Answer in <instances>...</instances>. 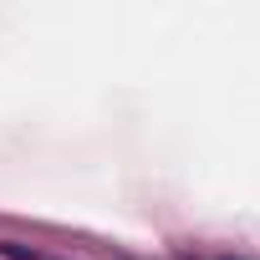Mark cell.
I'll list each match as a JSON object with an SVG mask.
<instances>
[{"label": "cell", "mask_w": 260, "mask_h": 260, "mask_svg": "<svg viewBox=\"0 0 260 260\" xmlns=\"http://www.w3.org/2000/svg\"><path fill=\"white\" fill-rule=\"evenodd\" d=\"M0 255H6V260H56V255H41V250H26V245H16V240H0Z\"/></svg>", "instance_id": "cell-1"}]
</instances>
